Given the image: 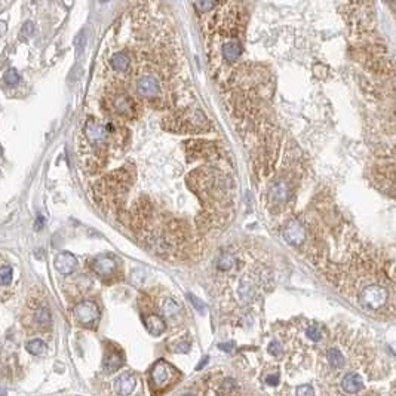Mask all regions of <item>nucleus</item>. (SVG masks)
I'll list each match as a JSON object with an SVG mask.
<instances>
[{"instance_id":"obj_1","label":"nucleus","mask_w":396,"mask_h":396,"mask_svg":"<svg viewBox=\"0 0 396 396\" xmlns=\"http://www.w3.org/2000/svg\"><path fill=\"white\" fill-rule=\"evenodd\" d=\"M276 339L258 371L272 396H396L395 361L365 328L292 321Z\"/></svg>"},{"instance_id":"obj_2","label":"nucleus","mask_w":396,"mask_h":396,"mask_svg":"<svg viewBox=\"0 0 396 396\" xmlns=\"http://www.w3.org/2000/svg\"><path fill=\"white\" fill-rule=\"evenodd\" d=\"M180 380L178 370L165 359H159L150 370V388L153 396H162Z\"/></svg>"},{"instance_id":"obj_3","label":"nucleus","mask_w":396,"mask_h":396,"mask_svg":"<svg viewBox=\"0 0 396 396\" xmlns=\"http://www.w3.org/2000/svg\"><path fill=\"white\" fill-rule=\"evenodd\" d=\"M74 319L83 325V327H94L97 325L100 319V309L95 301L92 300H83L79 304L74 306L73 309Z\"/></svg>"},{"instance_id":"obj_4","label":"nucleus","mask_w":396,"mask_h":396,"mask_svg":"<svg viewBox=\"0 0 396 396\" xmlns=\"http://www.w3.org/2000/svg\"><path fill=\"white\" fill-rule=\"evenodd\" d=\"M85 135H86V140L89 141L91 146L106 147L109 143L110 131L106 125H103L98 120L91 117V119H88V122L85 125Z\"/></svg>"},{"instance_id":"obj_5","label":"nucleus","mask_w":396,"mask_h":396,"mask_svg":"<svg viewBox=\"0 0 396 396\" xmlns=\"http://www.w3.org/2000/svg\"><path fill=\"white\" fill-rule=\"evenodd\" d=\"M137 95H140L144 100H159L162 95V86L161 82L150 74L141 76L135 83Z\"/></svg>"},{"instance_id":"obj_6","label":"nucleus","mask_w":396,"mask_h":396,"mask_svg":"<svg viewBox=\"0 0 396 396\" xmlns=\"http://www.w3.org/2000/svg\"><path fill=\"white\" fill-rule=\"evenodd\" d=\"M109 101H110V109L123 117H134L137 113V107L134 104V101L125 94V92H113L109 95Z\"/></svg>"},{"instance_id":"obj_7","label":"nucleus","mask_w":396,"mask_h":396,"mask_svg":"<svg viewBox=\"0 0 396 396\" xmlns=\"http://www.w3.org/2000/svg\"><path fill=\"white\" fill-rule=\"evenodd\" d=\"M119 261L112 255H100L92 261V270L101 278H112L117 273Z\"/></svg>"},{"instance_id":"obj_8","label":"nucleus","mask_w":396,"mask_h":396,"mask_svg":"<svg viewBox=\"0 0 396 396\" xmlns=\"http://www.w3.org/2000/svg\"><path fill=\"white\" fill-rule=\"evenodd\" d=\"M283 239L292 246H301L306 242V230L298 220H291L286 223L283 230Z\"/></svg>"},{"instance_id":"obj_9","label":"nucleus","mask_w":396,"mask_h":396,"mask_svg":"<svg viewBox=\"0 0 396 396\" xmlns=\"http://www.w3.org/2000/svg\"><path fill=\"white\" fill-rule=\"evenodd\" d=\"M289 186L286 181L283 180H278L272 184L270 190H269V198L270 202L276 206H283L288 200H289Z\"/></svg>"},{"instance_id":"obj_10","label":"nucleus","mask_w":396,"mask_h":396,"mask_svg":"<svg viewBox=\"0 0 396 396\" xmlns=\"http://www.w3.org/2000/svg\"><path fill=\"white\" fill-rule=\"evenodd\" d=\"M54 266L57 269V272H59L61 275H71L77 266L76 257L70 252H59L55 260H54Z\"/></svg>"},{"instance_id":"obj_11","label":"nucleus","mask_w":396,"mask_h":396,"mask_svg":"<svg viewBox=\"0 0 396 396\" xmlns=\"http://www.w3.org/2000/svg\"><path fill=\"white\" fill-rule=\"evenodd\" d=\"M135 386H137V379L131 373H123L116 379L113 388H114L116 395L129 396L134 392Z\"/></svg>"},{"instance_id":"obj_12","label":"nucleus","mask_w":396,"mask_h":396,"mask_svg":"<svg viewBox=\"0 0 396 396\" xmlns=\"http://www.w3.org/2000/svg\"><path fill=\"white\" fill-rule=\"evenodd\" d=\"M31 321L37 330H46L51 325V312L45 304L37 303L31 313Z\"/></svg>"},{"instance_id":"obj_13","label":"nucleus","mask_w":396,"mask_h":396,"mask_svg":"<svg viewBox=\"0 0 396 396\" xmlns=\"http://www.w3.org/2000/svg\"><path fill=\"white\" fill-rule=\"evenodd\" d=\"M144 325H146L147 331H149L152 336H161V334L167 330L165 321H164L158 313L146 315V316H144Z\"/></svg>"},{"instance_id":"obj_14","label":"nucleus","mask_w":396,"mask_h":396,"mask_svg":"<svg viewBox=\"0 0 396 396\" xmlns=\"http://www.w3.org/2000/svg\"><path fill=\"white\" fill-rule=\"evenodd\" d=\"M123 365V356L119 352V349H112L109 347L106 361H104V367L109 373H114L116 370H119Z\"/></svg>"},{"instance_id":"obj_15","label":"nucleus","mask_w":396,"mask_h":396,"mask_svg":"<svg viewBox=\"0 0 396 396\" xmlns=\"http://www.w3.org/2000/svg\"><path fill=\"white\" fill-rule=\"evenodd\" d=\"M221 52H223V57H224L226 61H228V62H234V61H237V58L240 57L242 48H240V45H239L236 40H230V42H227V43L223 46Z\"/></svg>"},{"instance_id":"obj_16","label":"nucleus","mask_w":396,"mask_h":396,"mask_svg":"<svg viewBox=\"0 0 396 396\" xmlns=\"http://www.w3.org/2000/svg\"><path fill=\"white\" fill-rule=\"evenodd\" d=\"M237 294H239V298H240L242 303H249L252 300V297L255 294V288H254L252 282L248 278L242 279V282L239 283Z\"/></svg>"},{"instance_id":"obj_17","label":"nucleus","mask_w":396,"mask_h":396,"mask_svg":"<svg viewBox=\"0 0 396 396\" xmlns=\"http://www.w3.org/2000/svg\"><path fill=\"white\" fill-rule=\"evenodd\" d=\"M129 55L123 51L116 52L112 58H110V65L116 70V71H126L129 68Z\"/></svg>"},{"instance_id":"obj_18","label":"nucleus","mask_w":396,"mask_h":396,"mask_svg":"<svg viewBox=\"0 0 396 396\" xmlns=\"http://www.w3.org/2000/svg\"><path fill=\"white\" fill-rule=\"evenodd\" d=\"M178 310H180V304H178L175 300H172V298H167V300L164 301V304H162V313H164L167 318H172V316H175V315L178 313Z\"/></svg>"},{"instance_id":"obj_19","label":"nucleus","mask_w":396,"mask_h":396,"mask_svg":"<svg viewBox=\"0 0 396 396\" xmlns=\"http://www.w3.org/2000/svg\"><path fill=\"white\" fill-rule=\"evenodd\" d=\"M25 349H27V352H28V353H31L33 356H39V355H42V353L45 352L46 346H45V343H43L42 340H39V339H34V340H31V341H28V343H27Z\"/></svg>"},{"instance_id":"obj_20","label":"nucleus","mask_w":396,"mask_h":396,"mask_svg":"<svg viewBox=\"0 0 396 396\" xmlns=\"http://www.w3.org/2000/svg\"><path fill=\"white\" fill-rule=\"evenodd\" d=\"M218 269L223 270V272H228L233 266H234V260L230 254H223L220 258H218Z\"/></svg>"},{"instance_id":"obj_21","label":"nucleus","mask_w":396,"mask_h":396,"mask_svg":"<svg viewBox=\"0 0 396 396\" xmlns=\"http://www.w3.org/2000/svg\"><path fill=\"white\" fill-rule=\"evenodd\" d=\"M19 79L21 77H19V74H18V71L15 68H7L6 73H4V76H3V80L7 85H16L19 82Z\"/></svg>"},{"instance_id":"obj_22","label":"nucleus","mask_w":396,"mask_h":396,"mask_svg":"<svg viewBox=\"0 0 396 396\" xmlns=\"http://www.w3.org/2000/svg\"><path fill=\"white\" fill-rule=\"evenodd\" d=\"M12 267L9 266H3L1 270H0V279H1V285L3 286H7L10 282H12Z\"/></svg>"},{"instance_id":"obj_23","label":"nucleus","mask_w":396,"mask_h":396,"mask_svg":"<svg viewBox=\"0 0 396 396\" xmlns=\"http://www.w3.org/2000/svg\"><path fill=\"white\" fill-rule=\"evenodd\" d=\"M193 6L198 9L199 12H206V10H211L214 9L215 6H218V3H214V1H199V3H193Z\"/></svg>"},{"instance_id":"obj_24","label":"nucleus","mask_w":396,"mask_h":396,"mask_svg":"<svg viewBox=\"0 0 396 396\" xmlns=\"http://www.w3.org/2000/svg\"><path fill=\"white\" fill-rule=\"evenodd\" d=\"M21 33L25 36V37H30V36H33V33H34V25H33V22H25L24 24V27H22V30H21Z\"/></svg>"},{"instance_id":"obj_25","label":"nucleus","mask_w":396,"mask_h":396,"mask_svg":"<svg viewBox=\"0 0 396 396\" xmlns=\"http://www.w3.org/2000/svg\"><path fill=\"white\" fill-rule=\"evenodd\" d=\"M189 298H190V300L193 301V304H195V306L198 307L199 312H203V310H205V304H203V303H202V301H200L199 298H196L195 295H189Z\"/></svg>"},{"instance_id":"obj_26","label":"nucleus","mask_w":396,"mask_h":396,"mask_svg":"<svg viewBox=\"0 0 396 396\" xmlns=\"http://www.w3.org/2000/svg\"><path fill=\"white\" fill-rule=\"evenodd\" d=\"M386 7H389V9H391L392 15L395 16V19H396V3H388V4H386Z\"/></svg>"},{"instance_id":"obj_27","label":"nucleus","mask_w":396,"mask_h":396,"mask_svg":"<svg viewBox=\"0 0 396 396\" xmlns=\"http://www.w3.org/2000/svg\"><path fill=\"white\" fill-rule=\"evenodd\" d=\"M183 396H198V395H195V394H192V392H187V394H184Z\"/></svg>"}]
</instances>
